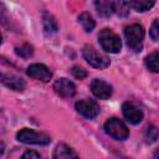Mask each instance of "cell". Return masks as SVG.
Returning <instances> with one entry per match:
<instances>
[{
	"mask_svg": "<svg viewBox=\"0 0 159 159\" xmlns=\"http://www.w3.org/2000/svg\"><path fill=\"white\" fill-rule=\"evenodd\" d=\"M98 41L101 47L107 52L117 53L120 51V47H122L120 39L116 32H113L109 29H103L98 34Z\"/></svg>",
	"mask_w": 159,
	"mask_h": 159,
	"instance_id": "obj_1",
	"label": "cell"
},
{
	"mask_svg": "<svg viewBox=\"0 0 159 159\" xmlns=\"http://www.w3.org/2000/svg\"><path fill=\"white\" fill-rule=\"evenodd\" d=\"M16 138L19 142L25 143V144H37V145H47L51 142V138L48 134L43 132H37L34 129H21L17 134Z\"/></svg>",
	"mask_w": 159,
	"mask_h": 159,
	"instance_id": "obj_2",
	"label": "cell"
},
{
	"mask_svg": "<svg viewBox=\"0 0 159 159\" xmlns=\"http://www.w3.org/2000/svg\"><path fill=\"white\" fill-rule=\"evenodd\" d=\"M124 36L127 40V45L134 50V51H140L142 45H143V39H144V29L139 24H132L125 27L124 30Z\"/></svg>",
	"mask_w": 159,
	"mask_h": 159,
	"instance_id": "obj_3",
	"label": "cell"
},
{
	"mask_svg": "<svg viewBox=\"0 0 159 159\" xmlns=\"http://www.w3.org/2000/svg\"><path fill=\"white\" fill-rule=\"evenodd\" d=\"M83 57L87 61V63H89L94 68L102 70V68H107L109 66V58L106 55L98 52L91 45H86L83 47Z\"/></svg>",
	"mask_w": 159,
	"mask_h": 159,
	"instance_id": "obj_4",
	"label": "cell"
},
{
	"mask_svg": "<svg viewBox=\"0 0 159 159\" xmlns=\"http://www.w3.org/2000/svg\"><path fill=\"white\" fill-rule=\"evenodd\" d=\"M104 130L108 135L117 140H124L129 137V130L127 125L118 118H111L104 123Z\"/></svg>",
	"mask_w": 159,
	"mask_h": 159,
	"instance_id": "obj_5",
	"label": "cell"
},
{
	"mask_svg": "<svg viewBox=\"0 0 159 159\" xmlns=\"http://www.w3.org/2000/svg\"><path fill=\"white\" fill-rule=\"evenodd\" d=\"M76 107V111L78 113H81L83 117L86 118H94L99 114V106L97 104V102L92 101V99H81L78 102H76L75 104Z\"/></svg>",
	"mask_w": 159,
	"mask_h": 159,
	"instance_id": "obj_6",
	"label": "cell"
},
{
	"mask_svg": "<svg viewBox=\"0 0 159 159\" xmlns=\"http://www.w3.org/2000/svg\"><path fill=\"white\" fill-rule=\"evenodd\" d=\"M26 73H27V76H30L37 81H41V82H48L52 77V72L42 63L30 65L26 70Z\"/></svg>",
	"mask_w": 159,
	"mask_h": 159,
	"instance_id": "obj_7",
	"label": "cell"
},
{
	"mask_svg": "<svg viewBox=\"0 0 159 159\" xmlns=\"http://www.w3.org/2000/svg\"><path fill=\"white\" fill-rule=\"evenodd\" d=\"M91 91L94 97L99 99H108L112 96V86L103 80H93L91 82Z\"/></svg>",
	"mask_w": 159,
	"mask_h": 159,
	"instance_id": "obj_8",
	"label": "cell"
},
{
	"mask_svg": "<svg viewBox=\"0 0 159 159\" xmlns=\"http://www.w3.org/2000/svg\"><path fill=\"white\" fill-rule=\"evenodd\" d=\"M122 111H123L124 118H125L129 123H132V124H138V123H140L142 119H143V112H142L137 106H134L132 102H125V103H123Z\"/></svg>",
	"mask_w": 159,
	"mask_h": 159,
	"instance_id": "obj_9",
	"label": "cell"
},
{
	"mask_svg": "<svg viewBox=\"0 0 159 159\" xmlns=\"http://www.w3.org/2000/svg\"><path fill=\"white\" fill-rule=\"evenodd\" d=\"M53 89L56 91L57 94H60L61 97H72L76 94V86L73 82H71L67 78H60L55 82L53 84Z\"/></svg>",
	"mask_w": 159,
	"mask_h": 159,
	"instance_id": "obj_10",
	"label": "cell"
},
{
	"mask_svg": "<svg viewBox=\"0 0 159 159\" xmlns=\"http://www.w3.org/2000/svg\"><path fill=\"white\" fill-rule=\"evenodd\" d=\"M0 81L7 88L14 89V91H22L25 88V81L15 75H11V73L0 72Z\"/></svg>",
	"mask_w": 159,
	"mask_h": 159,
	"instance_id": "obj_11",
	"label": "cell"
},
{
	"mask_svg": "<svg viewBox=\"0 0 159 159\" xmlns=\"http://www.w3.org/2000/svg\"><path fill=\"white\" fill-rule=\"evenodd\" d=\"M52 158H55V159H71V158H77V154L67 144L60 143L55 148L53 154H52Z\"/></svg>",
	"mask_w": 159,
	"mask_h": 159,
	"instance_id": "obj_12",
	"label": "cell"
},
{
	"mask_svg": "<svg viewBox=\"0 0 159 159\" xmlns=\"http://www.w3.org/2000/svg\"><path fill=\"white\" fill-rule=\"evenodd\" d=\"M94 6L102 17H109L113 14V0H94Z\"/></svg>",
	"mask_w": 159,
	"mask_h": 159,
	"instance_id": "obj_13",
	"label": "cell"
},
{
	"mask_svg": "<svg viewBox=\"0 0 159 159\" xmlns=\"http://www.w3.org/2000/svg\"><path fill=\"white\" fill-rule=\"evenodd\" d=\"M129 4L135 11L143 12V11L150 10L154 6L155 0H129Z\"/></svg>",
	"mask_w": 159,
	"mask_h": 159,
	"instance_id": "obj_14",
	"label": "cell"
},
{
	"mask_svg": "<svg viewBox=\"0 0 159 159\" xmlns=\"http://www.w3.org/2000/svg\"><path fill=\"white\" fill-rule=\"evenodd\" d=\"M113 12H116L120 17H125L129 14V2L125 0H117L113 1Z\"/></svg>",
	"mask_w": 159,
	"mask_h": 159,
	"instance_id": "obj_15",
	"label": "cell"
},
{
	"mask_svg": "<svg viewBox=\"0 0 159 159\" xmlns=\"http://www.w3.org/2000/svg\"><path fill=\"white\" fill-rule=\"evenodd\" d=\"M78 22L82 25L83 30L86 32H91L93 29H94V20L92 19V16L88 14V12H82L80 16H78Z\"/></svg>",
	"mask_w": 159,
	"mask_h": 159,
	"instance_id": "obj_16",
	"label": "cell"
},
{
	"mask_svg": "<svg viewBox=\"0 0 159 159\" xmlns=\"http://www.w3.org/2000/svg\"><path fill=\"white\" fill-rule=\"evenodd\" d=\"M145 65L152 72H159V52L154 51L145 57Z\"/></svg>",
	"mask_w": 159,
	"mask_h": 159,
	"instance_id": "obj_17",
	"label": "cell"
},
{
	"mask_svg": "<svg viewBox=\"0 0 159 159\" xmlns=\"http://www.w3.org/2000/svg\"><path fill=\"white\" fill-rule=\"evenodd\" d=\"M43 29H45V31L48 34H51V32H56L57 31V29H58V26H57V22H56V20L53 19V16H51L50 14H45L43 15Z\"/></svg>",
	"mask_w": 159,
	"mask_h": 159,
	"instance_id": "obj_18",
	"label": "cell"
},
{
	"mask_svg": "<svg viewBox=\"0 0 159 159\" xmlns=\"http://www.w3.org/2000/svg\"><path fill=\"white\" fill-rule=\"evenodd\" d=\"M15 52H16L17 56H20V57H22V58H27V57L32 56L34 50H32V46H31V45L25 43V45H22V46H20V47H16V48H15Z\"/></svg>",
	"mask_w": 159,
	"mask_h": 159,
	"instance_id": "obj_19",
	"label": "cell"
},
{
	"mask_svg": "<svg viewBox=\"0 0 159 159\" xmlns=\"http://www.w3.org/2000/svg\"><path fill=\"white\" fill-rule=\"evenodd\" d=\"M71 71H72V75H73L76 78H78V80H82V78L87 77V71H86L84 68L80 67V66H75V67H72Z\"/></svg>",
	"mask_w": 159,
	"mask_h": 159,
	"instance_id": "obj_20",
	"label": "cell"
},
{
	"mask_svg": "<svg viewBox=\"0 0 159 159\" xmlns=\"http://www.w3.org/2000/svg\"><path fill=\"white\" fill-rule=\"evenodd\" d=\"M149 35H150V37H152L154 41H158V39H159L158 19H157V20H154V22H153V25H152V27H150V30H149Z\"/></svg>",
	"mask_w": 159,
	"mask_h": 159,
	"instance_id": "obj_21",
	"label": "cell"
},
{
	"mask_svg": "<svg viewBox=\"0 0 159 159\" xmlns=\"http://www.w3.org/2000/svg\"><path fill=\"white\" fill-rule=\"evenodd\" d=\"M147 135H148L150 142H155L158 139V129H157V127L150 125L148 128V130H147Z\"/></svg>",
	"mask_w": 159,
	"mask_h": 159,
	"instance_id": "obj_22",
	"label": "cell"
},
{
	"mask_svg": "<svg viewBox=\"0 0 159 159\" xmlns=\"http://www.w3.org/2000/svg\"><path fill=\"white\" fill-rule=\"evenodd\" d=\"M40 157H41L40 153H36L34 150H29V152H26V153L22 154V158H35V159H39Z\"/></svg>",
	"mask_w": 159,
	"mask_h": 159,
	"instance_id": "obj_23",
	"label": "cell"
},
{
	"mask_svg": "<svg viewBox=\"0 0 159 159\" xmlns=\"http://www.w3.org/2000/svg\"><path fill=\"white\" fill-rule=\"evenodd\" d=\"M4 150H5V145H4V143H0V155L4 153Z\"/></svg>",
	"mask_w": 159,
	"mask_h": 159,
	"instance_id": "obj_24",
	"label": "cell"
},
{
	"mask_svg": "<svg viewBox=\"0 0 159 159\" xmlns=\"http://www.w3.org/2000/svg\"><path fill=\"white\" fill-rule=\"evenodd\" d=\"M0 43H1V35H0Z\"/></svg>",
	"mask_w": 159,
	"mask_h": 159,
	"instance_id": "obj_25",
	"label": "cell"
}]
</instances>
